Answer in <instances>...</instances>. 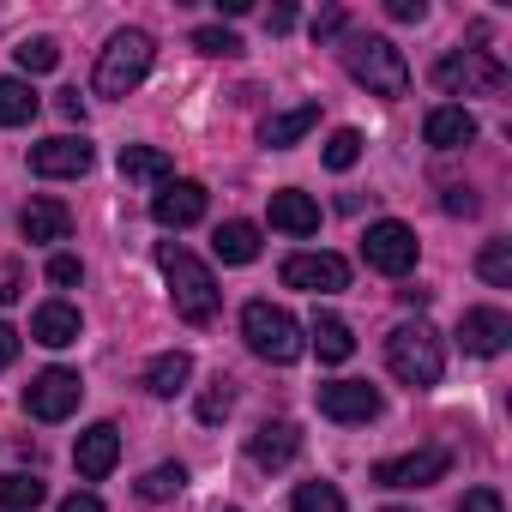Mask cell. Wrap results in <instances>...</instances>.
I'll return each mask as SVG.
<instances>
[{
  "label": "cell",
  "instance_id": "1",
  "mask_svg": "<svg viewBox=\"0 0 512 512\" xmlns=\"http://www.w3.org/2000/svg\"><path fill=\"white\" fill-rule=\"evenodd\" d=\"M157 266H163V278H169L175 314H181L187 326H211V320H217V278H211V266L193 260V253L175 247V241L157 247Z\"/></svg>",
  "mask_w": 512,
  "mask_h": 512
},
{
  "label": "cell",
  "instance_id": "2",
  "mask_svg": "<svg viewBox=\"0 0 512 512\" xmlns=\"http://www.w3.org/2000/svg\"><path fill=\"white\" fill-rule=\"evenodd\" d=\"M151 37L145 31H115L109 37V49L97 55V79H91V91L97 97H127V91H139V79L151 73Z\"/></svg>",
  "mask_w": 512,
  "mask_h": 512
},
{
  "label": "cell",
  "instance_id": "3",
  "mask_svg": "<svg viewBox=\"0 0 512 512\" xmlns=\"http://www.w3.org/2000/svg\"><path fill=\"white\" fill-rule=\"evenodd\" d=\"M344 67H350V79L368 85L374 97H404V91H410V61H404V49H392L386 37H356V43L344 49Z\"/></svg>",
  "mask_w": 512,
  "mask_h": 512
},
{
  "label": "cell",
  "instance_id": "4",
  "mask_svg": "<svg viewBox=\"0 0 512 512\" xmlns=\"http://www.w3.org/2000/svg\"><path fill=\"white\" fill-rule=\"evenodd\" d=\"M241 338H247V350L260 356V362H278V368L302 356V326H296V314H290V308H272V302H247Z\"/></svg>",
  "mask_w": 512,
  "mask_h": 512
},
{
  "label": "cell",
  "instance_id": "5",
  "mask_svg": "<svg viewBox=\"0 0 512 512\" xmlns=\"http://www.w3.org/2000/svg\"><path fill=\"white\" fill-rule=\"evenodd\" d=\"M386 368L404 380V386H434L440 380V368H446V356H440V338L416 320V326H398L392 338H386Z\"/></svg>",
  "mask_w": 512,
  "mask_h": 512
},
{
  "label": "cell",
  "instance_id": "6",
  "mask_svg": "<svg viewBox=\"0 0 512 512\" xmlns=\"http://www.w3.org/2000/svg\"><path fill=\"white\" fill-rule=\"evenodd\" d=\"M434 85L446 97H500L506 91V67L494 55H482V49H464V55H446L434 67Z\"/></svg>",
  "mask_w": 512,
  "mask_h": 512
},
{
  "label": "cell",
  "instance_id": "7",
  "mask_svg": "<svg viewBox=\"0 0 512 512\" xmlns=\"http://www.w3.org/2000/svg\"><path fill=\"white\" fill-rule=\"evenodd\" d=\"M362 260H368L374 272H386V278L416 272V229H410V223H398V217L368 223V235H362Z\"/></svg>",
  "mask_w": 512,
  "mask_h": 512
},
{
  "label": "cell",
  "instance_id": "8",
  "mask_svg": "<svg viewBox=\"0 0 512 512\" xmlns=\"http://www.w3.org/2000/svg\"><path fill=\"white\" fill-rule=\"evenodd\" d=\"M79 398H85V380H79L73 368H43V374L25 386V410H31L37 422H67V416L79 410Z\"/></svg>",
  "mask_w": 512,
  "mask_h": 512
},
{
  "label": "cell",
  "instance_id": "9",
  "mask_svg": "<svg viewBox=\"0 0 512 512\" xmlns=\"http://www.w3.org/2000/svg\"><path fill=\"white\" fill-rule=\"evenodd\" d=\"M452 470V452L446 446H416V452H404V458H380L368 476L380 482V488H428V482H440Z\"/></svg>",
  "mask_w": 512,
  "mask_h": 512
},
{
  "label": "cell",
  "instance_id": "10",
  "mask_svg": "<svg viewBox=\"0 0 512 512\" xmlns=\"http://www.w3.org/2000/svg\"><path fill=\"white\" fill-rule=\"evenodd\" d=\"M284 284L308 290V296H338L350 284V266L338 260V253H290V260H284Z\"/></svg>",
  "mask_w": 512,
  "mask_h": 512
},
{
  "label": "cell",
  "instance_id": "11",
  "mask_svg": "<svg viewBox=\"0 0 512 512\" xmlns=\"http://www.w3.org/2000/svg\"><path fill=\"white\" fill-rule=\"evenodd\" d=\"M91 145L85 139H73V133H61V139H43V145H31V175H43V181H73V175H85L91 169Z\"/></svg>",
  "mask_w": 512,
  "mask_h": 512
},
{
  "label": "cell",
  "instance_id": "12",
  "mask_svg": "<svg viewBox=\"0 0 512 512\" xmlns=\"http://www.w3.org/2000/svg\"><path fill=\"white\" fill-rule=\"evenodd\" d=\"M205 205H211V193H205L199 181H163V193L151 199V217H157L163 229H193V223L205 217Z\"/></svg>",
  "mask_w": 512,
  "mask_h": 512
},
{
  "label": "cell",
  "instance_id": "13",
  "mask_svg": "<svg viewBox=\"0 0 512 512\" xmlns=\"http://www.w3.org/2000/svg\"><path fill=\"white\" fill-rule=\"evenodd\" d=\"M320 416H332V422H374L380 416V392L368 380H332V386H320Z\"/></svg>",
  "mask_w": 512,
  "mask_h": 512
},
{
  "label": "cell",
  "instance_id": "14",
  "mask_svg": "<svg viewBox=\"0 0 512 512\" xmlns=\"http://www.w3.org/2000/svg\"><path fill=\"white\" fill-rule=\"evenodd\" d=\"M458 344H464L470 356H500V350L512 344V320H506L500 308H464V320H458Z\"/></svg>",
  "mask_w": 512,
  "mask_h": 512
},
{
  "label": "cell",
  "instance_id": "15",
  "mask_svg": "<svg viewBox=\"0 0 512 512\" xmlns=\"http://www.w3.org/2000/svg\"><path fill=\"white\" fill-rule=\"evenodd\" d=\"M115 458H121V428H115V422H91V428L79 434V446H73V464H79L85 482H103V476L115 470Z\"/></svg>",
  "mask_w": 512,
  "mask_h": 512
},
{
  "label": "cell",
  "instance_id": "16",
  "mask_svg": "<svg viewBox=\"0 0 512 512\" xmlns=\"http://www.w3.org/2000/svg\"><path fill=\"white\" fill-rule=\"evenodd\" d=\"M296 452H302V428L296 422H260V428L247 434V458L260 464V470H284Z\"/></svg>",
  "mask_w": 512,
  "mask_h": 512
},
{
  "label": "cell",
  "instance_id": "17",
  "mask_svg": "<svg viewBox=\"0 0 512 512\" xmlns=\"http://www.w3.org/2000/svg\"><path fill=\"white\" fill-rule=\"evenodd\" d=\"M422 139H428L434 151H464V145L476 139V115H470L464 103H440V109H428Z\"/></svg>",
  "mask_w": 512,
  "mask_h": 512
},
{
  "label": "cell",
  "instance_id": "18",
  "mask_svg": "<svg viewBox=\"0 0 512 512\" xmlns=\"http://www.w3.org/2000/svg\"><path fill=\"white\" fill-rule=\"evenodd\" d=\"M19 229H25V241L55 247V241H67V235H73V211H67L61 199H31V205L19 211Z\"/></svg>",
  "mask_w": 512,
  "mask_h": 512
},
{
  "label": "cell",
  "instance_id": "19",
  "mask_svg": "<svg viewBox=\"0 0 512 512\" xmlns=\"http://www.w3.org/2000/svg\"><path fill=\"white\" fill-rule=\"evenodd\" d=\"M79 308H67V302H43L37 314H31V338L43 344V350H67V344H79Z\"/></svg>",
  "mask_w": 512,
  "mask_h": 512
},
{
  "label": "cell",
  "instance_id": "20",
  "mask_svg": "<svg viewBox=\"0 0 512 512\" xmlns=\"http://www.w3.org/2000/svg\"><path fill=\"white\" fill-rule=\"evenodd\" d=\"M314 127H320V103H296V109L272 115V121L260 127V139H266L272 151H290V145H302V139H308Z\"/></svg>",
  "mask_w": 512,
  "mask_h": 512
},
{
  "label": "cell",
  "instance_id": "21",
  "mask_svg": "<svg viewBox=\"0 0 512 512\" xmlns=\"http://www.w3.org/2000/svg\"><path fill=\"white\" fill-rule=\"evenodd\" d=\"M272 229H284V235H314V229H320V205H314L302 187H284V193H272Z\"/></svg>",
  "mask_w": 512,
  "mask_h": 512
},
{
  "label": "cell",
  "instance_id": "22",
  "mask_svg": "<svg viewBox=\"0 0 512 512\" xmlns=\"http://www.w3.org/2000/svg\"><path fill=\"white\" fill-rule=\"evenodd\" d=\"M187 380H193V356L187 350H163V356L145 362V392L151 398H175V392H187Z\"/></svg>",
  "mask_w": 512,
  "mask_h": 512
},
{
  "label": "cell",
  "instance_id": "23",
  "mask_svg": "<svg viewBox=\"0 0 512 512\" xmlns=\"http://www.w3.org/2000/svg\"><path fill=\"white\" fill-rule=\"evenodd\" d=\"M211 247H217L223 266H253V260H260V229L235 217V223H223V229L211 235Z\"/></svg>",
  "mask_w": 512,
  "mask_h": 512
},
{
  "label": "cell",
  "instance_id": "24",
  "mask_svg": "<svg viewBox=\"0 0 512 512\" xmlns=\"http://www.w3.org/2000/svg\"><path fill=\"white\" fill-rule=\"evenodd\" d=\"M308 344H314V356H320V362H350V356H356V338H350V326H344L338 314H314Z\"/></svg>",
  "mask_w": 512,
  "mask_h": 512
},
{
  "label": "cell",
  "instance_id": "25",
  "mask_svg": "<svg viewBox=\"0 0 512 512\" xmlns=\"http://www.w3.org/2000/svg\"><path fill=\"white\" fill-rule=\"evenodd\" d=\"M37 91L31 79H0V127H31L37 121Z\"/></svg>",
  "mask_w": 512,
  "mask_h": 512
},
{
  "label": "cell",
  "instance_id": "26",
  "mask_svg": "<svg viewBox=\"0 0 512 512\" xmlns=\"http://www.w3.org/2000/svg\"><path fill=\"white\" fill-rule=\"evenodd\" d=\"M121 175H127V181H169L175 163H169V151H157V145H121Z\"/></svg>",
  "mask_w": 512,
  "mask_h": 512
},
{
  "label": "cell",
  "instance_id": "27",
  "mask_svg": "<svg viewBox=\"0 0 512 512\" xmlns=\"http://www.w3.org/2000/svg\"><path fill=\"white\" fill-rule=\"evenodd\" d=\"M43 476H31V470H7V476H0V506H7V512H37L43 506Z\"/></svg>",
  "mask_w": 512,
  "mask_h": 512
},
{
  "label": "cell",
  "instance_id": "28",
  "mask_svg": "<svg viewBox=\"0 0 512 512\" xmlns=\"http://www.w3.org/2000/svg\"><path fill=\"white\" fill-rule=\"evenodd\" d=\"M181 488H187V464H157V470L139 476V500H151V506L157 500H175Z\"/></svg>",
  "mask_w": 512,
  "mask_h": 512
},
{
  "label": "cell",
  "instance_id": "29",
  "mask_svg": "<svg viewBox=\"0 0 512 512\" xmlns=\"http://www.w3.org/2000/svg\"><path fill=\"white\" fill-rule=\"evenodd\" d=\"M476 272H482V284L512 290V241H488V247L476 253Z\"/></svg>",
  "mask_w": 512,
  "mask_h": 512
},
{
  "label": "cell",
  "instance_id": "30",
  "mask_svg": "<svg viewBox=\"0 0 512 512\" xmlns=\"http://www.w3.org/2000/svg\"><path fill=\"white\" fill-rule=\"evenodd\" d=\"M13 55H19V73H31V79H37V73H55V67H61V49H55L49 37H25V43H19Z\"/></svg>",
  "mask_w": 512,
  "mask_h": 512
},
{
  "label": "cell",
  "instance_id": "31",
  "mask_svg": "<svg viewBox=\"0 0 512 512\" xmlns=\"http://www.w3.org/2000/svg\"><path fill=\"white\" fill-rule=\"evenodd\" d=\"M290 512H344V494H338V482H302Z\"/></svg>",
  "mask_w": 512,
  "mask_h": 512
},
{
  "label": "cell",
  "instance_id": "32",
  "mask_svg": "<svg viewBox=\"0 0 512 512\" xmlns=\"http://www.w3.org/2000/svg\"><path fill=\"white\" fill-rule=\"evenodd\" d=\"M356 157H362V133H356V127H338V133L326 139V169L344 175V169H356Z\"/></svg>",
  "mask_w": 512,
  "mask_h": 512
},
{
  "label": "cell",
  "instance_id": "33",
  "mask_svg": "<svg viewBox=\"0 0 512 512\" xmlns=\"http://www.w3.org/2000/svg\"><path fill=\"white\" fill-rule=\"evenodd\" d=\"M193 49H199V55H241V37L223 31V25H199V31H193Z\"/></svg>",
  "mask_w": 512,
  "mask_h": 512
},
{
  "label": "cell",
  "instance_id": "34",
  "mask_svg": "<svg viewBox=\"0 0 512 512\" xmlns=\"http://www.w3.org/2000/svg\"><path fill=\"white\" fill-rule=\"evenodd\" d=\"M229 404H235V398H229V386L217 380V386H205V392H199V404H193V410H199V422H205V428H217V422L229 416Z\"/></svg>",
  "mask_w": 512,
  "mask_h": 512
},
{
  "label": "cell",
  "instance_id": "35",
  "mask_svg": "<svg viewBox=\"0 0 512 512\" xmlns=\"http://www.w3.org/2000/svg\"><path fill=\"white\" fill-rule=\"evenodd\" d=\"M79 278H85V266L73 260V253H55V260H49V284L67 290V284H79Z\"/></svg>",
  "mask_w": 512,
  "mask_h": 512
},
{
  "label": "cell",
  "instance_id": "36",
  "mask_svg": "<svg viewBox=\"0 0 512 512\" xmlns=\"http://www.w3.org/2000/svg\"><path fill=\"white\" fill-rule=\"evenodd\" d=\"M19 296H25V266L7 260V266H0V302H19Z\"/></svg>",
  "mask_w": 512,
  "mask_h": 512
},
{
  "label": "cell",
  "instance_id": "37",
  "mask_svg": "<svg viewBox=\"0 0 512 512\" xmlns=\"http://www.w3.org/2000/svg\"><path fill=\"white\" fill-rule=\"evenodd\" d=\"M458 512H506V500H500L494 488H470V494L458 500Z\"/></svg>",
  "mask_w": 512,
  "mask_h": 512
},
{
  "label": "cell",
  "instance_id": "38",
  "mask_svg": "<svg viewBox=\"0 0 512 512\" xmlns=\"http://www.w3.org/2000/svg\"><path fill=\"white\" fill-rule=\"evenodd\" d=\"M386 13H392L398 25H422V19H428V7H422V0H386Z\"/></svg>",
  "mask_w": 512,
  "mask_h": 512
},
{
  "label": "cell",
  "instance_id": "39",
  "mask_svg": "<svg viewBox=\"0 0 512 512\" xmlns=\"http://www.w3.org/2000/svg\"><path fill=\"white\" fill-rule=\"evenodd\" d=\"M446 211L452 217H476V193L470 187H446Z\"/></svg>",
  "mask_w": 512,
  "mask_h": 512
},
{
  "label": "cell",
  "instance_id": "40",
  "mask_svg": "<svg viewBox=\"0 0 512 512\" xmlns=\"http://www.w3.org/2000/svg\"><path fill=\"white\" fill-rule=\"evenodd\" d=\"M338 31H344V7H326V13L314 19V37L326 43V37H338Z\"/></svg>",
  "mask_w": 512,
  "mask_h": 512
},
{
  "label": "cell",
  "instance_id": "41",
  "mask_svg": "<svg viewBox=\"0 0 512 512\" xmlns=\"http://www.w3.org/2000/svg\"><path fill=\"white\" fill-rule=\"evenodd\" d=\"M61 512H103V500H97L91 488H79V494H67V500H61Z\"/></svg>",
  "mask_w": 512,
  "mask_h": 512
},
{
  "label": "cell",
  "instance_id": "42",
  "mask_svg": "<svg viewBox=\"0 0 512 512\" xmlns=\"http://www.w3.org/2000/svg\"><path fill=\"white\" fill-rule=\"evenodd\" d=\"M13 362H19V332L0 326V368H13Z\"/></svg>",
  "mask_w": 512,
  "mask_h": 512
},
{
  "label": "cell",
  "instance_id": "43",
  "mask_svg": "<svg viewBox=\"0 0 512 512\" xmlns=\"http://www.w3.org/2000/svg\"><path fill=\"white\" fill-rule=\"evenodd\" d=\"M55 109H61L67 121H85V97H79V91H61V103H55Z\"/></svg>",
  "mask_w": 512,
  "mask_h": 512
},
{
  "label": "cell",
  "instance_id": "44",
  "mask_svg": "<svg viewBox=\"0 0 512 512\" xmlns=\"http://www.w3.org/2000/svg\"><path fill=\"white\" fill-rule=\"evenodd\" d=\"M266 25H272V31H290V25H296V7H272V19H266Z\"/></svg>",
  "mask_w": 512,
  "mask_h": 512
},
{
  "label": "cell",
  "instance_id": "45",
  "mask_svg": "<svg viewBox=\"0 0 512 512\" xmlns=\"http://www.w3.org/2000/svg\"><path fill=\"white\" fill-rule=\"evenodd\" d=\"M380 512H410V506H380Z\"/></svg>",
  "mask_w": 512,
  "mask_h": 512
},
{
  "label": "cell",
  "instance_id": "46",
  "mask_svg": "<svg viewBox=\"0 0 512 512\" xmlns=\"http://www.w3.org/2000/svg\"><path fill=\"white\" fill-rule=\"evenodd\" d=\"M223 512H235V506H223Z\"/></svg>",
  "mask_w": 512,
  "mask_h": 512
}]
</instances>
